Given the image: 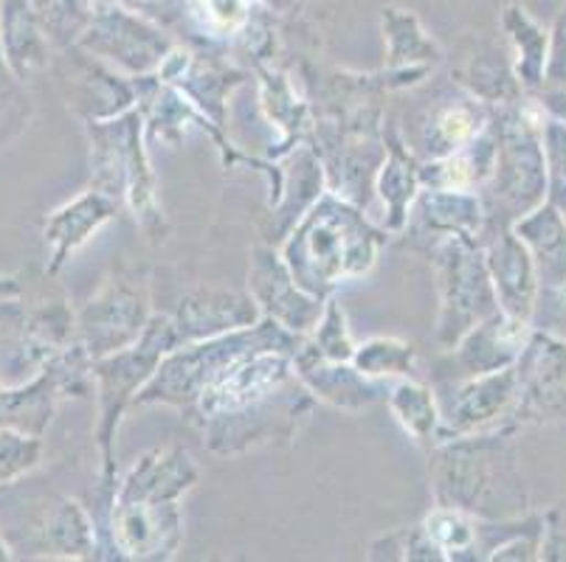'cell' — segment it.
<instances>
[{
  "instance_id": "1",
  "label": "cell",
  "mask_w": 566,
  "mask_h": 562,
  "mask_svg": "<svg viewBox=\"0 0 566 562\" xmlns=\"http://www.w3.org/2000/svg\"><path fill=\"white\" fill-rule=\"evenodd\" d=\"M516 431L468 433L429 450L431 492L437 507H454L482 520L522 518L530 487L518 464Z\"/></svg>"
},
{
  "instance_id": "2",
  "label": "cell",
  "mask_w": 566,
  "mask_h": 562,
  "mask_svg": "<svg viewBox=\"0 0 566 562\" xmlns=\"http://www.w3.org/2000/svg\"><path fill=\"white\" fill-rule=\"evenodd\" d=\"M384 231L369 225L364 214L336 194H324L307 209L282 247V259L293 282L307 296H331L344 278L364 276L375 265Z\"/></svg>"
},
{
  "instance_id": "3",
  "label": "cell",
  "mask_w": 566,
  "mask_h": 562,
  "mask_svg": "<svg viewBox=\"0 0 566 562\" xmlns=\"http://www.w3.org/2000/svg\"><path fill=\"white\" fill-rule=\"evenodd\" d=\"M549 113L535 96L513 105L491 107V127L496 132V161L482 185L488 225H513L547 200L549 163L544 149V124Z\"/></svg>"
},
{
  "instance_id": "4",
  "label": "cell",
  "mask_w": 566,
  "mask_h": 562,
  "mask_svg": "<svg viewBox=\"0 0 566 562\" xmlns=\"http://www.w3.org/2000/svg\"><path fill=\"white\" fill-rule=\"evenodd\" d=\"M302 343V335L280 327L274 318H265L262 324L231 332L214 335L206 340H192L184 349L175 347L164 354L150 383L138 391L133 405H147V402H167L181 414H192L195 402L203 394V389L218 378L226 365L245 358L262 349H280V352H296Z\"/></svg>"
},
{
  "instance_id": "5",
  "label": "cell",
  "mask_w": 566,
  "mask_h": 562,
  "mask_svg": "<svg viewBox=\"0 0 566 562\" xmlns=\"http://www.w3.org/2000/svg\"><path fill=\"white\" fill-rule=\"evenodd\" d=\"M142 110H125L122 116L91 121L94 138V183L111 194L118 205L127 203L153 240H164V214L156 203V180L142 147Z\"/></svg>"
},
{
  "instance_id": "6",
  "label": "cell",
  "mask_w": 566,
  "mask_h": 562,
  "mask_svg": "<svg viewBox=\"0 0 566 562\" xmlns=\"http://www.w3.org/2000/svg\"><path fill=\"white\" fill-rule=\"evenodd\" d=\"M175 347H178V335H175L172 318L153 316L144 335L130 349L94 360L91 374L99 383V431H96V439H99L102 476H105L107 492H116L113 489V439H116L122 414L127 411V405L136 402L138 389L150 383L164 354L172 352Z\"/></svg>"
},
{
  "instance_id": "7",
  "label": "cell",
  "mask_w": 566,
  "mask_h": 562,
  "mask_svg": "<svg viewBox=\"0 0 566 562\" xmlns=\"http://www.w3.org/2000/svg\"><path fill=\"white\" fill-rule=\"evenodd\" d=\"M434 265L440 278L437 340L442 349H454L476 324L502 307L480 240L465 234L442 236L434 245Z\"/></svg>"
},
{
  "instance_id": "8",
  "label": "cell",
  "mask_w": 566,
  "mask_h": 562,
  "mask_svg": "<svg viewBox=\"0 0 566 562\" xmlns=\"http://www.w3.org/2000/svg\"><path fill=\"white\" fill-rule=\"evenodd\" d=\"M434 396L440 405L446 442L468 433L502 431V427L516 431L513 427V409L518 396L516 365L476 378L437 380Z\"/></svg>"
},
{
  "instance_id": "9",
  "label": "cell",
  "mask_w": 566,
  "mask_h": 562,
  "mask_svg": "<svg viewBox=\"0 0 566 562\" xmlns=\"http://www.w3.org/2000/svg\"><path fill=\"white\" fill-rule=\"evenodd\" d=\"M518 396L513 427L566 422V338L535 329L516 360Z\"/></svg>"
},
{
  "instance_id": "10",
  "label": "cell",
  "mask_w": 566,
  "mask_h": 562,
  "mask_svg": "<svg viewBox=\"0 0 566 562\" xmlns=\"http://www.w3.org/2000/svg\"><path fill=\"white\" fill-rule=\"evenodd\" d=\"M150 296L147 285L136 278H111L80 312L82 349L91 360L130 349L150 324Z\"/></svg>"
},
{
  "instance_id": "11",
  "label": "cell",
  "mask_w": 566,
  "mask_h": 562,
  "mask_svg": "<svg viewBox=\"0 0 566 562\" xmlns=\"http://www.w3.org/2000/svg\"><path fill=\"white\" fill-rule=\"evenodd\" d=\"M293 354L280 352V349H262V352H251L245 358L234 360L226 365L212 383L206 385L203 394L195 402L189 420H206L220 414H231V411H243L254 402L265 400L274 391L285 389L293 380Z\"/></svg>"
},
{
  "instance_id": "12",
  "label": "cell",
  "mask_w": 566,
  "mask_h": 562,
  "mask_svg": "<svg viewBox=\"0 0 566 562\" xmlns=\"http://www.w3.org/2000/svg\"><path fill=\"white\" fill-rule=\"evenodd\" d=\"M113 543L125 560H172L184 543L181 501L113 498Z\"/></svg>"
},
{
  "instance_id": "13",
  "label": "cell",
  "mask_w": 566,
  "mask_h": 562,
  "mask_svg": "<svg viewBox=\"0 0 566 562\" xmlns=\"http://www.w3.org/2000/svg\"><path fill=\"white\" fill-rule=\"evenodd\" d=\"M287 389V385H285ZM285 389L274 391L265 400L254 402L243 411L212 416L203 422L206 442L218 456H234L249 447L265 445L271 439H287L296 431V420L307 414V396L285 394Z\"/></svg>"
},
{
  "instance_id": "14",
  "label": "cell",
  "mask_w": 566,
  "mask_h": 562,
  "mask_svg": "<svg viewBox=\"0 0 566 562\" xmlns=\"http://www.w3.org/2000/svg\"><path fill=\"white\" fill-rule=\"evenodd\" d=\"M249 290L265 318H274L280 327L291 329L296 335L311 332L322 318V301L307 296L287 271L285 259L274 247H256L251 254Z\"/></svg>"
},
{
  "instance_id": "15",
  "label": "cell",
  "mask_w": 566,
  "mask_h": 562,
  "mask_svg": "<svg viewBox=\"0 0 566 562\" xmlns=\"http://www.w3.org/2000/svg\"><path fill=\"white\" fill-rule=\"evenodd\" d=\"M482 236H485V242H480V245L485 251L499 307L507 316H516L522 321L533 324L535 301H538V293H542V278H538L527 245L518 240L513 225L485 229Z\"/></svg>"
},
{
  "instance_id": "16",
  "label": "cell",
  "mask_w": 566,
  "mask_h": 562,
  "mask_svg": "<svg viewBox=\"0 0 566 562\" xmlns=\"http://www.w3.org/2000/svg\"><path fill=\"white\" fill-rule=\"evenodd\" d=\"M530 335H533V324L522 321L516 316H507L504 309L493 312L482 324L471 329L465 338L451 349L446 363H451L449 378L442 380H460V378H476V374H491V371H502L507 365H516L518 354L527 347Z\"/></svg>"
},
{
  "instance_id": "17",
  "label": "cell",
  "mask_w": 566,
  "mask_h": 562,
  "mask_svg": "<svg viewBox=\"0 0 566 562\" xmlns=\"http://www.w3.org/2000/svg\"><path fill=\"white\" fill-rule=\"evenodd\" d=\"M256 318H260V307L251 296L218 290V287H198L181 298L178 312L172 316V327L181 347V343L214 338L231 329L254 327Z\"/></svg>"
},
{
  "instance_id": "18",
  "label": "cell",
  "mask_w": 566,
  "mask_h": 562,
  "mask_svg": "<svg viewBox=\"0 0 566 562\" xmlns=\"http://www.w3.org/2000/svg\"><path fill=\"white\" fill-rule=\"evenodd\" d=\"M485 225L488 216L480 194L457 192V189H420L409 209L406 229H409V236H415V240L434 236L440 242L442 236L451 234H465L473 236V240H482Z\"/></svg>"
},
{
  "instance_id": "19",
  "label": "cell",
  "mask_w": 566,
  "mask_h": 562,
  "mask_svg": "<svg viewBox=\"0 0 566 562\" xmlns=\"http://www.w3.org/2000/svg\"><path fill=\"white\" fill-rule=\"evenodd\" d=\"M293 371L313 396L344 411L369 409L384 394V389L373 378H364L353 363L322 358L307 340H302L300 349L293 352Z\"/></svg>"
},
{
  "instance_id": "20",
  "label": "cell",
  "mask_w": 566,
  "mask_h": 562,
  "mask_svg": "<svg viewBox=\"0 0 566 562\" xmlns=\"http://www.w3.org/2000/svg\"><path fill=\"white\" fill-rule=\"evenodd\" d=\"M518 240L527 245L542 278V290L566 285V220L549 200L513 223Z\"/></svg>"
},
{
  "instance_id": "21",
  "label": "cell",
  "mask_w": 566,
  "mask_h": 562,
  "mask_svg": "<svg viewBox=\"0 0 566 562\" xmlns=\"http://www.w3.org/2000/svg\"><path fill=\"white\" fill-rule=\"evenodd\" d=\"M116 211V200L111 194L99 192V189L85 192L74 203L65 205L63 211H56L49 220V229H45L49 240L54 242V265H51V271L63 265L69 259V254H74L76 247L85 245L91 240V234H96L102 225L111 223Z\"/></svg>"
},
{
  "instance_id": "22",
  "label": "cell",
  "mask_w": 566,
  "mask_h": 562,
  "mask_svg": "<svg viewBox=\"0 0 566 562\" xmlns=\"http://www.w3.org/2000/svg\"><path fill=\"white\" fill-rule=\"evenodd\" d=\"M488 124H491V107L485 102H454L431 113L429 121L420 127V141L426 155L434 161L476 141L488 130Z\"/></svg>"
},
{
  "instance_id": "23",
  "label": "cell",
  "mask_w": 566,
  "mask_h": 562,
  "mask_svg": "<svg viewBox=\"0 0 566 562\" xmlns=\"http://www.w3.org/2000/svg\"><path fill=\"white\" fill-rule=\"evenodd\" d=\"M386 149H389V158L380 167L378 178V192L386 203V214H389L386 216V229L403 231L406 223H409L411 203L420 192V163L406 149L403 138L395 127L386 132Z\"/></svg>"
},
{
  "instance_id": "24",
  "label": "cell",
  "mask_w": 566,
  "mask_h": 562,
  "mask_svg": "<svg viewBox=\"0 0 566 562\" xmlns=\"http://www.w3.org/2000/svg\"><path fill=\"white\" fill-rule=\"evenodd\" d=\"M389 411L398 420V425L409 433L411 439L423 450H434L437 445L446 442L442 436L440 405H437L434 389L406 378L389 391Z\"/></svg>"
},
{
  "instance_id": "25",
  "label": "cell",
  "mask_w": 566,
  "mask_h": 562,
  "mask_svg": "<svg viewBox=\"0 0 566 562\" xmlns=\"http://www.w3.org/2000/svg\"><path fill=\"white\" fill-rule=\"evenodd\" d=\"M423 526L442 562L480 560V518L454 507H434L423 518Z\"/></svg>"
},
{
  "instance_id": "26",
  "label": "cell",
  "mask_w": 566,
  "mask_h": 562,
  "mask_svg": "<svg viewBox=\"0 0 566 562\" xmlns=\"http://www.w3.org/2000/svg\"><path fill=\"white\" fill-rule=\"evenodd\" d=\"M417 352L411 343L395 338H373L355 347L353 365L364 378H415Z\"/></svg>"
},
{
  "instance_id": "27",
  "label": "cell",
  "mask_w": 566,
  "mask_h": 562,
  "mask_svg": "<svg viewBox=\"0 0 566 562\" xmlns=\"http://www.w3.org/2000/svg\"><path fill=\"white\" fill-rule=\"evenodd\" d=\"M513 40H516V79L527 96H538L544 85V68H547L549 54V38L538 25L530 20H518L513 29Z\"/></svg>"
},
{
  "instance_id": "28",
  "label": "cell",
  "mask_w": 566,
  "mask_h": 562,
  "mask_svg": "<svg viewBox=\"0 0 566 562\" xmlns=\"http://www.w3.org/2000/svg\"><path fill=\"white\" fill-rule=\"evenodd\" d=\"M369 560H423V562H442L440 551L431 543L429 532H426L423 520L417 526H406L392 534H384V538L375 540L369 545Z\"/></svg>"
},
{
  "instance_id": "29",
  "label": "cell",
  "mask_w": 566,
  "mask_h": 562,
  "mask_svg": "<svg viewBox=\"0 0 566 562\" xmlns=\"http://www.w3.org/2000/svg\"><path fill=\"white\" fill-rule=\"evenodd\" d=\"M535 99L547 107L549 116L564 118L566 116V9L560 14L555 34L549 40L547 68H544V85Z\"/></svg>"
},
{
  "instance_id": "30",
  "label": "cell",
  "mask_w": 566,
  "mask_h": 562,
  "mask_svg": "<svg viewBox=\"0 0 566 562\" xmlns=\"http://www.w3.org/2000/svg\"><path fill=\"white\" fill-rule=\"evenodd\" d=\"M307 343H311L322 358L336 360V363H353L355 343L353 338H349L347 318H344L342 304L327 301L322 318H318V324L313 327V338L307 340Z\"/></svg>"
},
{
  "instance_id": "31",
  "label": "cell",
  "mask_w": 566,
  "mask_h": 562,
  "mask_svg": "<svg viewBox=\"0 0 566 562\" xmlns=\"http://www.w3.org/2000/svg\"><path fill=\"white\" fill-rule=\"evenodd\" d=\"M192 12L214 34H231L245 25L249 0H192Z\"/></svg>"
},
{
  "instance_id": "32",
  "label": "cell",
  "mask_w": 566,
  "mask_h": 562,
  "mask_svg": "<svg viewBox=\"0 0 566 562\" xmlns=\"http://www.w3.org/2000/svg\"><path fill=\"white\" fill-rule=\"evenodd\" d=\"M544 532L538 560L544 562H566V498L555 501L542 512Z\"/></svg>"
},
{
  "instance_id": "33",
  "label": "cell",
  "mask_w": 566,
  "mask_h": 562,
  "mask_svg": "<svg viewBox=\"0 0 566 562\" xmlns=\"http://www.w3.org/2000/svg\"><path fill=\"white\" fill-rule=\"evenodd\" d=\"M533 327L547 329V332L566 338V285L555 287V290L538 293L533 312Z\"/></svg>"
},
{
  "instance_id": "34",
  "label": "cell",
  "mask_w": 566,
  "mask_h": 562,
  "mask_svg": "<svg viewBox=\"0 0 566 562\" xmlns=\"http://www.w3.org/2000/svg\"><path fill=\"white\" fill-rule=\"evenodd\" d=\"M544 149H547L549 178H566V121L549 116L544 124Z\"/></svg>"
},
{
  "instance_id": "35",
  "label": "cell",
  "mask_w": 566,
  "mask_h": 562,
  "mask_svg": "<svg viewBox=\"0 0 566 562\" xmlns=\"http://www.w3.org/2000/svg\"><path fill=\"white\" fill-rule=\"evenodd\" d=\"M547 200L555 205V209H558V214L566 220V178H549Z\"/></svg>"
},
{
  "instance_id": "36",
  "label": "cell",
  "mask_w": 566,
  "mask_h": 562,
  "mask_svg": "<svg viewBox=\"0 0 566 562\" xmlns=\"http://www.w3.org/2000/svg\"><path fill=\"white\" fill-rule=\"evenodd\" d=\"M564 121H566V116H564Z\"/></svg>"
}]
</instances>
